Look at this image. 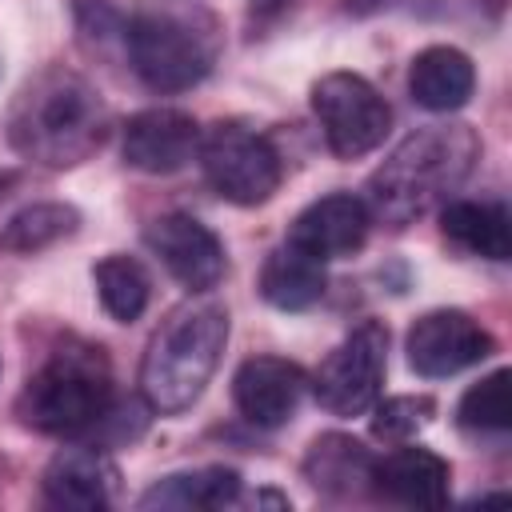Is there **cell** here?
I'll return each mask as SVG.
<instances>
[{
    "instance_id": "1",
    "label": "cell",
    "mask_w": 512,
    "mask_h": 512,
    "mask_svg": "<svg viewBox=\"0 0 512 512\" xmlns=\"http://www.w3.org/2000/svg\"><path fill=\"white\" fill-rule=\"evenodd\" d=\"M4 132L16 156L40 168H76L104 148L112 112L88 76L48 64L12 96Z\"/></svg>"
},
{
    "instance_id": "2",
    "label": "cell",
    "mask_w": 512,
    "mask_h": 512,
    "mask_svg": "<svg viewBox=\"0 0 512 512\" xmlns=\"http://www.w3.org/2000/svg\"><path fill=\"white\" fill-rule=\"evenodd\" d=\"M480 160L472 124H428L408 132L364 184V208L388 228H408L448 204Z\"/></svg>"
},
{
    "instance_id": "3",
    "label": "cell",
    "mask_w": 512,
    "mask_h": 512,
    "mask_svg": "<svg viewBox=\"0 0 512 512\" xmlns=\"http://www.w3.org/2000/svg\"><path fill=\"white\" fill-rule=\"evenodd\" d=\"M224 344H228V308L208 292H192L160 320V328L144 348L140 360L144 404L160 416L188 412L204 396L224 356Z\"/></svg>"
},
{
    "instance_id": "4",
    "label": "cell",
    "mask_w": 512,
    "mask_h": 512,
    "mask_svg": "<svg viewBox=\"0 0 512 512\" xmlns=\"http://www.w3.org/2000/svg\"><path fill=\"white\" fill-rule=\"evenodd\" d=\"M112 404H116V392H112V368L104 348L88 340H64L24 380L16 396V416L32 432L80 440L100 428Z\"/></svg>"
},
{
    "instance_id": "5",
    "label": "cell",
    "mask_w": 512,
    "mask_h": 512,
    "mask_svg": "<svg viewBox=\"0 0 512 512\" xmlns=\"http://www.w3.org/2000/svg\"><path fill=\"white\" fill-rule=\"evenodd\" d=\"M120 44L144 88L188 92L216 64L220 28L200 8L144 4L128 20H120Z\"/></svg>"
},
{
    "instance_id": "6",
    "label": "cell",
    "mask_w": 512,
    "mask_h": 512,
    "mask_svg": "<svg viewBox=\"0 0 512 512\" xmlns=\"http://www.w3.org/2000/svg\"><path fill=\"white\" fill-rule=\"evenodd\" d=\"M196 156L212 192L240 208L272 200V192L284 180V160L276 144L244 120H216L208 132H200Z\"/></svg>"
},
{
    "instance_id": "7",
    "label": "cell",
    "mask_w": 512,
    "mask_h": 512,
    "mask_svg": "<svg viewBox=\"0 0 512 512\" xmlns=\"http://www.w3.org/2000/svg\"><path fill=\"white\" fill-rule=\"evenodd\" d=\"M384 368H388V328L380 320H364L324 356L308 388L324 412L364 416L380 400Z\"/></svg>"
},
{
    "instance_id": "8",
    "label": "cell",
    "mask_w": 512,
    "mask_h": 512,
    "mask_svg": "<svg viewBox=\"0 0 512 512\" xmlns=\"http://www.w3.org/2000/svg\"><path fill=\"white\" fill-rule=\"evenodd\" d=\"M312 112L324 128V140L332 156L340 160H360L376 152L392 128V108L356 72H328L312 84Z\"/></svg>"
},
{
    "instance_id": "9",
    "label": "cell",
    "mask_w": 512,
    "mask_h": 512,
    "mask_svg": "<svg viewBox=\"0 0 512 512\" xmlns=\"http://www.w3.org/2000/svg\"><path fill=\"white\" fill-rule=\"evenodd\" d=\"M404 352H408V364L416 376L444 380V376H456V372L488 360L496 352V340L464 308H432L408 328Z\"/></svg>"
},
{
    "instance_id": "10",
    "label": "cell",
    "mask_w": 512,
    "mask_h": 512,
    "mask_svg": "<svg viewBox=\"0 0 512 512\" xmlns=\"http://www.w3.org/2000/svg\"><path fill=\"white\" fill-rule=\"evenodd\" d=\"M144 244L152 248V256H160L168 276L176 284H184L188 292H212L228 272L220 236L188 212L156 216L144 228Z\"/></svg>"
},
{
    "instance_id": "11",
    "label": "cell",
    "mask_w": 512,
    "mask_h": 512,
    "mask_svg": "<svg viewBox=\"0 0 512 512\" xmlns=\"http://www.w3.org/2000/svg\"><path fill=\"white\" fill-rule=\"evenodd\" d=\"M304 392H308V372L284 356H248L232 376L236 412L256 428L288 424Z\"/></svg>"
},
{
    "instance_id": "12",
    "label": "cell",
    "mask_w": 512,
    "mask_h": 512,
    "mask_svg": "<svg viewBox=\"0 0 512 512\" xmlns=\"http://www.w3.org/2000/svg\"><path fill=\"white\" fill-rule=\"evenodd\" d=\"M124 164L148 176L180 172L200 148V124L184 108H144L124 124Z\"/></svg>"
},
{
    "instance_id": "13",
    "label": "cell",
    "mask_w": 512,
    "mask_h": 512,
    "mask_svg": "<svg viewBox=\"0 0 512 512\" xmlns=\"http://www.w3.org/2000/svg\"><path fill=\"white\" fill-rule=\"evenodd\" d=\"M116 480H120V468L112 464L108 448L100 444H68L60 448L44 476H40V488H44V500L52 508H68V512H100L116 500Z\"/></svg>"
},
{
    "instance_id": "14",
    "label": "cell",
    "mask_w": 512,
    "mask_h": 512,
    "mask_svg": "<svg viewBox=\"0 0 512 512\" xmlns=\"http://www.w3.org/2000/svg\"><path fill=\"white\" fill-rule=\"evenodd\" d=\"M372 228V216L364 208L360 196L352 192H328L320 200H312L288 228V240L300 244L304 252H312L316 260H344L352 252L364 248Z\"/></svg>"
},
{
    "instance_id": "15",
    "label": "cell",
    "mask_w": 512,
    "mask_h": 512,
    "mask_svg": "<svg viewBox=\"0 0 512 512\" xmlns=\"http://www.w3.org/2000/svg\"><path fill=\"white\" fill-rule=\"evenodd\" d=\"M452 488V468L444 456L420 444H400L384 456H376L372 472V492H380L392 504L404 508H444Z\"/></svg>"
},
{
    "instance_id": "16",
    "label": "cell",
    "mask_w": 512,
    "mask_h": 512,
    "mask_svg": "<svg viewBox=\"0 0 512 512\" xmlns=\"http://www.w3.org/2000/svg\"><path fill=\"white\" fill-rule=\"evenodd\" d=\"M372 472H376V456L356 436H344V432H324L304 452L308 484L336 500L372 492Z\"/></svg>"
},
{
    "instance_id": "17",
    "label": "cell",
    "mask_w": 512,
    "mask_h": 512,
    "mask_svg": "<svg viewBox=\"0 0 512 512\" xmlns=\"http://www.w3.org/2000/svg\"><path fill=\"white\" fill-rule=\"evenodd\" d=\"M408 92L424 112H456L476 92V68L460 48L432 44V48L412 56Z\"/></svg>"
},
{
    "instance_id": "18",
    "label": "cell",
    "mask_w": 512,
    "mask_h": 512,
    "mask_svg": "<svg viewBox=\"0 0 512 512\" xmlns=\"http://www.w3.org/2000/svg\"><path fill=\"white\" fill-rule=\"evenodd\" d=\"M324 288H328L324 260H316L312 252H304L292 240L276 244L264 260V268H260V296L280 312L312 308L324 296Z\"/></svg>"
},
{
    "instance_id": "19",
    "label": "cell",
    "mask_w": 512,
    "mask_h": 512,
    "mask_svg": "<svg viewBox=\"0 0 512 512\" xmlns=\"http://www.w3.org/2000/svg\"><path fill=\"white\" fill-rule=\"evenodd\" d=\"M440 232L456 248L484 256V260H508L512 256V228L508 208L496 200H448L440 204Z\"/></svg>"
},
{
    "instance_id": "20",
    "label": "cell",
    "mask_w": 512,
    "mask_h": 512,
    "mask_svg": "<svg viewBox=\"0 0 512 512\" xmlns=\"http://www.w3.org/2000/svg\"><path fill=\"white\" fill-rule=\"evenodd\" d=\"M240 472L224 468V464H204V468H188V472H172L160 476L144 496L140 508H180V512H196V508H228L240 500Z\"/></svg>"
},
{
    "instance_id": "21",
    "label": "cell",
    "mask_w": 512,
    "mask_h": 512,
    "mask_svg": "<svg viewBox=\"0 0 512 512\" xmlns=\"http://www.w3.org/2000/svg\"><path fill=\"white\" fill-rule=\"evenodd\" d=\"M80 228V212L64 200H40L20 208L16 216H8V224L0 228V252L8 256H36L60 240H68Z\"/></svg>"
},
{
    "instance_id": "22",
    "label": "cell",
    "mask_w": 512,
    "mask_h": 512,
    "mask_svg": "<svg viewBox=\"0 0 512 512\" xmlns=\"http://www.w3.org/2000/svg\"><path fill=\"white\" fill-rule=\"evenodd\" d=\"M92 280H96V296H100V304L112 320L132 324V320L144 316L148 296H152V280H148L140 260H132L124 252H112L92 268Z\"/></svg>"
},
{
    "instance_id": "23",
    "label": "cell",
    "mask_w": 512,
    "mask_h": 512,
    "mask_svg": "<svg viewBox=\"0 0 512 512\" xmlns=\"http://www.w3.org/2000/svg\"><path fill=\"white\" fill-rule=\"evenodd\" d=\"M508 368L488 372L484 380H476L460 404H456V424L472 436H504L512 428V400H508Z\"/></svg>"
},
{
    "instance_id": "24",
    "label": "cell",
    "mask_w": 512,
    "mask_h": 512,
    "mask_svg": "<svg viewBox=\"0 0 512 512\" xmlns=\"http://www.w3.org/2000/svg\"><path fill=\"white\" fill-rule=\"evenodd\" d=\"M368 412H372V436H376V440H384V444H404V440H412L420 428L432 424L436 400H432V396H388V400H376Z\"/></svg>"
},
{
    "instance_id": "25",
    "label": "cell",
    "mask_w": 512,
    "mask_h": 512,
    "mask_svg": "<svg viewBox=\"0 0 512 512\" xmlns=\"http://www.w3.org/2000/svg\"><path fill=\"white\" fill-rule=\"evenodd\" d=\"M396 0H344V12L348 16H356V20H368V16H380V12H388Z\"/></svg>"
},
{
    "instance_id": "26",
    "label": "cell",
    "mask_w": 512,
    "mask_h": 512,
    "mask_svg": "<svg viewBox=\"0 0 512 512\" xmlns=\"http://www.w3.org/2000/svg\"><path fill=\"white\" fill-rule=\"evenodd\" d=\"M288 4H292V0H252V16H260V20H272V16H280Z\"/></svg>"
},
{
    "instance_id": "27",
    "label": "cell",
    "mask_w": 512,
    "mask_h": 512,
    "mask_svg": "<svg viewBox=\"0 0 512 512\" xmlns=\"http://www.w3.org/2000/svg\"><path fill=\"white\" fill-rule=\"evenodd\" d=\"M12 184H16V172H0V196H8Z\"/></svg>"
}]
</instances>
